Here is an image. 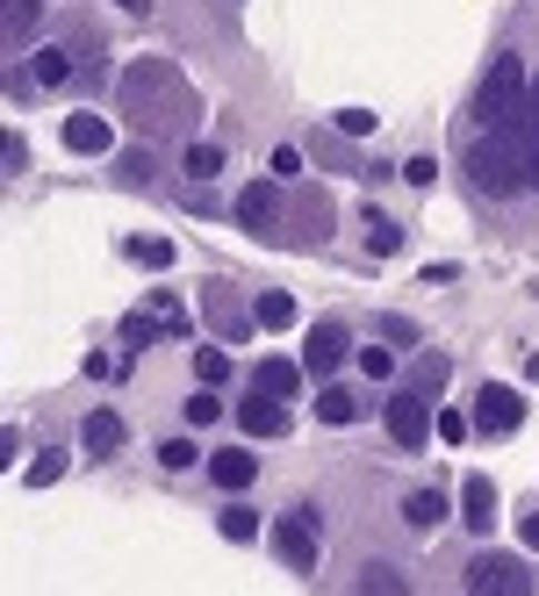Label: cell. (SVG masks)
<instances>
[{"label": "cell", "instance_id": "6da1fadb", "mask_svg": "<svg viewBox=\"0 0 539 596\" xmlns=\"http://www.w3.org/2000/svg\"><path fill=\"white\" fill-rule=\"evenodd\" d=\"M122 115L144 137H180L194 122V87L180 80L166 58H137V65L122 72Z\"/></svg>", "mask_w": 539, "mask_h": 596}, {"label": "cell", "instance_id": "7a4b0ae2", "mask_svg": "<svg viewBox=\"0 0 539 596\" xmlns=\"http://www.w3.org/2000/svg\"><path fill=\"white\" fill-rule=\"evenodd\" d=\"M526 101H532V80H526V65H518V51H497L482 94H475V122L518 137V130H526Z\"/></svg>", "mask_w": 539, "mask_h": 596}, {"label": "cell", "instance_id": "3957f363", "mask_svg": "<svg viewBox=\"0 0 539 596\" xmlns=\"http://www.w3.org/2000/svg\"><path fill=\"white\" fill-rule=\"evenodd\" d=\"M468 180L482 194H518L526 188V159H518V137H503V130H482L468 144Z\"/></svg>", "mask_w": 539, "mask_h": 596}, {"label": "cell", "instance_id": "277c9868", "mask_svg": "<svg viewBox=\"0 0 539 596\" xmlns=\"http://www.w3.org/2000/svg\"><path fill=\"white\" fill-rule=\"evenodd\" d=\"M532 568L518 554H475L468 560V596H532Z\"/></svg>", "mask_w": 539, "mask_h": 596}, {"label": "cell", "instance_id": "5b68a950", "mask_svg": "<svg viewBox=\"0 0 539 596\" xmlns=\"http://www.w3.org/2000/svg\"><path fill=\"white\" fill-rule=\"evenodd\" d=\"M381 417H389V438H396V446H403V453H418V446H425V438H431V432H439V424H431V403H425V395H418V388H403V395H389V410H381Z\"/></svg>", "mask_w": 539, "mask_h": 596}, {"label": "cell", "instance_id": "8992f818", "mask_svg": "<svg viewBox=\"0 0 539 596\" xmlns=\"http://www.w3.org/2000/svg\"><path fill=\"white\" fill-rule=\"evenodd\" d=\"M518 424H526V395H518V388H497V381H489V388L475 395V432L511 438Z\"/></svg>", "mask_w": 539, "mask_h": 596}, {"label": "cell", "instance_id": "52a82bcc", "mask_svg": "<svg viewBox=\"0 0 539 596\" xmlns=\"http://www.w3.org/2000/svg\"><path fill=\"white\" fill-rule=\"evenodd\" d=\"M281 216H288V194L267 188V180H252V188L238 194V223H244L252 238H281Z\"/></svg>", "mask_w": 539, "mask_h": 596}, {"label": "cell", "instance_id": "ba28073f", "mask_svg": "<svg viewBox=\"0 0 539 596\" xmlns=\"http://www.w3.org/2000/svg\"><path fill=\"white\" fill-rule=\"evenodd\" d=\"M273 554H281L288 560V568H296V575H310L317 568V517L310 511H296V517H281V525H273Z\"/></svg>", "mask_w": 539, "mask_h": 596}, {"label": "cell", "instance_id": "9c48e42d", "mask_svg": "<svg viewBox=\"0 0 539 596\" xmlns=\"http://www.w3.org/2000/svg\"><path fill=\"white\" fill-rule=\"evenodd\" d=\"M209 482L230 488V496H238V488H252V482H259V453H252V446H223V453H209Z\"/></svg>", "mask_w": 539, "mask_h": 596}, {"label": "cell", "instance_id": "30bf717a", "mask_svg": "<svg viewBox=\"0 0 539 596\" xmlns=\"http://www.w3.org/2000/svg\"><path fill=\"white\" fill-rule=\"evenodd\" d=\"M346 353H352L346 324H317L310 345H302V366H310V374H338V366H346Z\"/></svg>", "mask_w": 539, "mask_h": 596}, {"label": "cell", "instance_id": "8fae6325", "mask_svg": "<svg viewBox=\"0 0 539 596\" xmlns=\"http://www.w3.org/2000/svg\"><path fill=\"white\" fill-rule=\"evenodd\" d=\"M80 453H87V461H116V453H122V417H116V410H94V417L80 424Z\"/></svg>", "mask_w": 539, "mask_h": 596}, {"label": "cell", "instance_id": "7c38bea8", "mask_svg": "<svg viewBox=\"0 0 539 596\" xmlns=\"http://www.w3.org/2000/svg\"><path fill=\"white\" fill-rule=\"evenodd\" d=\"M116 144V130L94 115V109H80V115H66V151H80V159H101V151Z\"/></svg>", "mask_w": 539, "mask_h": 596}, {"label": "cell", "instance_id": "4fadbf2b", "mask_svg": "<svg viewBox=\"0 0 539 596\" xmlns=\"http://www.w3.org/2000/svg\"><path fill=\"white\" fill-rule=\"evenodd\" d=\"M238 424H244L252 438H281V432H288L281 395H244V403H238Z\"/></svg>", "mask_w": 539, "mask_h": 596}, {"label": "cell", "instance_id": "5bb4252c", "mask_svg": "<svg viewBox=\"0 0 539 596\" xmlns=\"http://www.w3.org/2000/svg\"><path fill=\"white\" fill-rule=\"evenodd\" d=\"M66 80H72V51H37L14 72V94H29V87H66Z\"/></svg>", "mask_w": 539, "mask_h": 596}, {"label": "cell", "instance_id": "9a60e30c", "mask_svg": "<svg viewBox=\"0 0 539 596\" xmlns=\"http://www.w3.org/2000/svg\"><path fill=\"white\" fill-rule=\"evenodd\" d=\"M460 517H468V532H489V525H497V482H489V475H468V482H460Z\"/></svg>", "mask_w": 539, "mask_h": 596}, {"label": "cell", "instance_id": "2e32d148", "mask_svg": "<svg viewBox=\"0 0 539 596\" xmlns=\"http://www.w3.org/2000/svg\"><path fill=\"white\" fill-rule=\"evenodd\" d=\"M252 388H259V395H281V403H288V395L302 388V366H296V360H259Z\"/></svg>", "mask_w": 539, "mask_h": 596}, {"label": "cell", "instance_id": "e0dca14e", "mask_svg": "<svg viewBox=\"0 0 539 596\" xmlns=\"http://www.w3.org/2000/svg\"><path fill=\"white\" fill-rule=\"evenodd\" d=\"M0 22H8V51H22V43L37 37V22H43V0H8Z\"/></svg>", "mask_w": 539, "mask_h": 596}, {"label": "cell", "instance_id": "ac0fdd59", "mask_svg": "<svg viewBox=\"0 0 539 596\" xmlns=\"http://www.w3.org/2000/svg\"><path fill=\"white\" fill-rule=\"evenodd\" d=\"M518 159H526V188H539V72H532V101H526V130H518Z\"/></svg>", "mask_w": 539, "mask_h": 596}, {"label": "cell", "instance_id": "d6986e66", "mask_svg": "<svg viewBox=\"0 0 539 596\" xmlns=\"http://www.w3.org/2000/svg\"><path fill=\"white\" fill-rule=\"evenodd\" d=\"M209 316H216V331H223V339H244V331L259 324V316H238V302H230L223 281H209Z\"/></svg>", "mask_w": 539, "mask_h": 596}, {"label": "cell", "instance_id": "ffe728a7", "mask_svg": "<svg viewBox=\"0 0 539 596\" xmlns=\"http://www.w3.org/2000/svg\"><path fill=\"white\" fill-rule=\"evenodd\" d=\"M439 517H446V496H439V488H410V496H403V525L431 532Z\"/></svg>", "mask_w": 539, "mask_h": 596}, {"label": "cell", "instance_id": "44dd1931", "mask_svg": "<svg viewBox=\"0 0 539 596\" xmlns=\"http://www.w3.org/2000/svg\"><path fill=\"white\" fill-rule=\"evenodd\" d=\"M317 417H323V424H352V417H367V403H360L352 388H323V395H317Z\"/></svg>", "mask_w": 539, "mask_h": 596}, {"label": "cell", "instance_id": "7402d4cb", "mask_svg": "<svg viewBox=\"0 0 539 596\" xmlns=\"http://www.w3.org/2000/svg\"><path fill=\"white\" fill-rule=\"evenodd\" d=\"M216 525H223V539H238V546H244V539H259V532H267V517H259L252 503H230V511L216 517Z\"/></svg>", "mask_w": 539, "mask_h": 596}, {"label": "cell", "instance_id": "603a6c76", "mask_svg": "<svg viewBox=\"0 0 539 596\" xmlns=\"http://www.w3.org/2000/svg\"><path fill=\"white\" fill-rule=\"evenodd\" d=\"M360 596H410V583L389 568V560H367L360 568Z\"/></svg>", "mask_w": 539, "mask_h": 596}, {"label": "cell", "instance_id": "cb8c5ba5", "mask_svg": "<svg viewBox=\"0 0 539 596\" xmlns=\"http://www.w3.org/2000/svg\"><path fill=\"white\" fill-rule=\"evenodd\" d=\"M252 316H259V324H267V331H288V324H296V295H281V287H267V295L252 302Z\"/></svg>", "mask_w": 539, "mask_h": 596}, {"label": "cell", "instance_id": "d4e9b609", "mask_svg": "<svg viewBox=\"0 0 539 596\" xmlns=\"http://www.w3.org/2000/svg\"><path fill=\"white\" fill-rule=\"evenodd\" d=\"M144 316L166 331V339H188V316H180V302H173V295H151V302H144Z\"/></svg>", "mask_w": 539, "mask_h": 596}, {"label": "cell", "instance_id": "484cf974", "mask_svg": "<svg viewBox=\"0 0 539 596\" xmlns=\"http://www.w3.org/2000/svg\"><path fill=\"white\" fill-rule=\"evenodd\" d=\"M396 244H403V223H389V216H381V209H367V252H396Z\"/></svg>", "mask_w": 539, "mask_h": 596}, {"label": "cell", "instance_id": "4316f807", "mask_svg": "<svg viewBox=\"0 0 539 596\" xmlns=\"http://www.w3.org/2000/svg\"><path fill=\"white\" fill-rule=\"evenodd\" d=\"M122 252H130L137 266H151V273H159V266H173V244H166V238H130Z\"/></svg>", "mask_w": 539, "mask_h": 596}, {"label": "cell", "instance_id": "83f0119b", "mask_svg": "<svg viewBox=\"0 0 539 596\" xmlns=\"http://www.w3.org/2000/svg\"><path fill=\"white\" fill-rule=\"evenodd\" d=\"M194 374H202V388L230 381V353H223V345H202V353H194Z\"/></svg>", "mask_w": 539, "mask_h": 596}, {"label": "cell", "instance_id": "f1b7e54d", "mask_svg": "<svg viewBox=\"0 0 539 596\" xmlns=\"http://www.w3.org/2000/svg\"><path fill=\"white\" fill-rule=\"evenodd\" d=\"M223 173V151L216 144H188V180H216Z\"/></svg>", "mask_w": 539, "mask_h": 596}, {"label": "cell", "instance_id": "f546056e", "mask_svg": "<svg viewBox=\"0 0 539 596\" xmlns=\"http://www.w3.org/2000/svg\"><path fill=\"white\" fill-rule=\"evenodd\" d=\"M410 388H418V395L446 388V353H425V360H418V374H410Z\"/></svg>", "mask_w": 539, "mask_h": 596}, {"label": "cell", "instance_id": "4dcf8cb0", "mask_svg": "<svg viewBox=\"0 0 539 596\" xmlns=\"http://www.w3.org/2000/svg\"><path fill=\"white\" fill-rule=\"evenodd\" d=\"M58 475H66V453H37V461H29V475H22V482H29V488H51Z\"/></svg>", "mask_w": 539, "mask_h": 596}, {"label": "cell", "instance_id": "1f68e13d", "mask_svg": "<svg viewBox=\"0 0 539 596\" xmlns=\"http://www.w3.org/2000/svg\"><path fill=\"white\" fill-rule=\"evenodd\" d=\"M375 109H338V137H375Z\"/></svg>", "mask_w": 539, "mask_h": 596}, {"label": "cell", "instance_id": "d6a6232c", "mask_svg": "<svg viewBox=\"0 0 539 596\" xmlns=\"http://www.w3.org/2000/svg\"><path fill=\"white\" fill-rule=\"evenodd\" d=\"M360 374L389 381V374H396V353H389V345H367V353H360Z\"/></svg>", "mask_w": 539, "mask_h": 596}, {"label": "cell", "instance_id": "836d02e7", "mask_svg": "<svg viewBox=\"0 0 539 596\" xmlns=\"http://www.w3.org/2000/svg\"><path fill=\"white\" fill-rule=\"evenodd\" d=\"M216 417H223V403H216V388L188 395V424H216Z\"/></svg>", "mask_w": 539, "mask_h": 596}, {"label": "cell", "instance_id": "e575fe53", "mask_svg": "<svg viewBox=\"0 0 539 596\" xmlns=\"http://www.w3.org/2000/svg\"><path fill=\"white\" fill-rule=\"evenodd\" d=\"M468 432H475V417H460V410H439V438H446V446H460Z\"/></svg>", "mask_w": 539, "mask_h": 596}, {"label": "cell", "instance_id": "d590c367", "mask_svg": "<svg viewBox=\"0 0 539 596\" xmlns=\"http://www.w3.org/2000/svg\"><path fill=\"white\" fill-rule=\"evenodd\" d=\"M159 461L173 467V475H180V467H194V438H166V446H159Z\"/></svg>", "mask_w": 539, "mask_h": 596}, {"label": "cell", "instance_id": "8d00e7d4", "mask_svg": "<svg viewBox=\"0 0 539 596\" xmlns=\"http://www.w3.org/2000/svg\"><path fill=\"white\" fill-rule=\"evenodd\" d=\"M381 339L389 345H418V324H410V316H381Z\"/></svg>", "mask_w": 539, "mask_h": 596}, {"label": "cell", "instance_id": "74e56055", "mask_svg": "<svg viewBox=\"0 0 539 596\" xmlns=\"http://www.w3.org/2000/svg\"><path fill=\"white\" fill-rule=\"evenodd\" d=\"M403 180L410 188H431V180H439V159H403Z\"/></svg>", "mask_w": 539, "mask_h": 596}, {"label": "cell", "instance_id": "f35d334b", "mask_svg": "<svg viewBox=\"0 0 539 596\" xmlns=\"http://www.w3.org/2000/svg\"><path fill=\"white\" fill-rule=\"evenodd\" d=\"M296 173H302V151L281 144V151H273V180H296Z\"/></svg>", "mask_w": 539, "mask_h": 596}, {"label": "cell", "instance_id": "ab89813d", "mask_svg": "<svg viewBox=\"0 0 539 596\" xmlns=\"http://www.w3.org/2000/svg\"><path fill=\"white\" fill-rule=\"evenodd\" d=\"M518 539H526L532 554H539V511H526V517H518Z\"/></svg>", "mask_w": 539, "mask_h": 596}, {"label": "cell", "instance_id": "60d3db41", "mask_svg": "<svg viewBox=\"0 0 539 596\" xmlns=\"http://www.w3.org/2000/svg\"><path fill=\"white\" fill-rule=\"evenodd\" d=\"M116 8H130V14H151V0H116Z\"/></svg>", "mask_w": 539, "mask_h": 596}]
</instances>
